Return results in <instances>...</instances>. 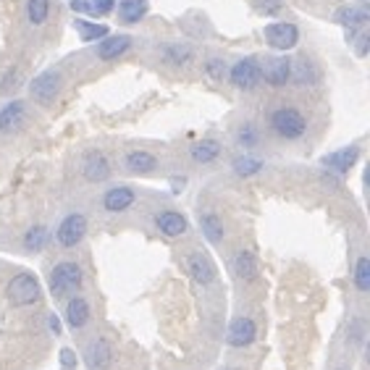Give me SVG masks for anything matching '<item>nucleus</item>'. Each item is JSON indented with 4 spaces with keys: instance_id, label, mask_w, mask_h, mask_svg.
Returning <instances> with one entry per match:
<instances>
[{
    "instance_id": "obj_38",
    "label": "nucleus",
    "mask_w": 370,
    "mask_h": 370,
    "mask_svg": "<svg viewBox=\"0 0 370 370\" xmlns=\"http://www.w3.org/2000/svg\"><path fill=\"white\" fill-rule=\"evenodd\" d=\"M89 3H92V11H95V13L108 16V13L116 9V3H119V0H89Z\"/></svg>"
},
{
    "instance_id": "obj_28",
    "label": "nucleus",
    "mask_w": 370,
    "mask_h": 370,
    "mask_svg": "<svg viewBox=\"0 0 370 370\" xmlns=\"http://www.w3.org/2000/svg\"><path fill=\"white\" fill-rule=\"evenodd\" d=\"M266 168V163L260 160L258 156H252V153H241L232 160V171L239 176V179H250V176H258L260 171Z\"/></svg>"
},
{
    "instance_id": "obj_5",
    "label": "nucleus",
    "mask_w": 370,
    "mask_h": 370,
    "mask_svg": "<svg viewBox=\"0 0 370 370\" xmlns=\"http://www.w3.org/2000/svg\"><path fill=\"white\" fill-rule=\"evenodd\" d=\"M229 82H232L234 89H239V92H252V89H258L263 85V79H260V60L255 55H244L234 63L232 69H229Z\"/></svg>"
},
{
    "instance_id": "obj_22",
    "label": "nucleus",
    "mask_w": 370,
    "mask_h": 370,
    "mask_svg": "<svg viewBox=\"0 0 370 370\" xmlns=\"http://www.w3.org/2000/svg\"><path fill=\"white\" fill-rule=\"evenodd\" d=\"M92 310H89V302L82 294H71V300L66 302V323L71 331H82L89 323Z\"/></svg>"
},
{
    "instance_id": "obj_6",
    "label": "nucleus",
    "mask_w": 370,
    "mask_h": 370,
    "mask_svg": "<svg viewBox=\"0 0 370 370\" xmlns=\"http://www.w3.org/2000/svg\"><path fill=\"white\" fill-rule=\"evenodd\" d=\"M260 79L268 87H286L292 85V58L289 55H266L260 60Z\"/></svg>"
},
{
    "instance_id": "obj_25",
    "label": "nucleus",
    "mask_w": 370,
    "mask_h": 370,
    "mask_svg": "<svg viewBox=\"0 0 370 370\" xmlns=\"http://www.w3.org/2000/svg\"><path fill=\"white\" fill-rule=\"evenodd\" d=\"M200 229H202V236H205L210 244H221L226 236L224 221H221V215L215 213V210L200 213Z\"/></svg>"
},
{
    "instance_id": "obj_12",
    "label": "nucleus",
    "mask_w": 370,
    "mask_h": 370,
    "mask_svg": "<svg viewBox=\"0 0 370 370\" xmlns=\"http://www.w3.org/2000/svg\"><path fill=\"white\" fill-rule=\"evenodd\" d=\"M158 55L163 60L165 66H173V69H187L195 60V48L190 43H181V40H171V43L158 45Z\"/></svg>"
},
{
    "instance_id": "obj_37",
    "label": "nucleus",
    "mask_w": 370,
    "mask_h": 370,
    "mask_svg": "<svg viewBox=\"0 0 370 370\" xmlns=\"http://www.w3.org/2000/svg\"><path fill=\"white\" fill-rule=\"evenodd\" d=\"M347 336H349V342H352V344H362V342H365V320L354 318L352 323H349Z\"/></svg>"
},
{
    "instance_id": "obj_41",
    "label": "nucleus",
    "mask_w": 370,
    "mask_h": 370,
    "mask_svg": "<svg viewBox=\"0 0 370 370\" xmlns=\"http://www.w3.org/2000/svg\"><path fill=\"white\" fill-rule=\"evenodd\" d=\"M48 320H50V331H53V334H55V336H58V334H60V323H58V318H55V315H50V318H48Z\"/></svg>"
},
{
    "instance_id": "obj_30",
    "label": "nucleus",
    "mask_w": 370,
    "mask_h": 370,
    "mask_svg": "<svg viewBox=\"0 0 370 370\" xmlns=\"http://www.w3.org/2000/svg\"><path fill=\"white\" fill-rule=\"evenodd\" d=\"M48 241H50V232L45 229V226H32V229H26L24 234V250L29 252H40L48 247Z\"/></svg>"
},
{
    "instance_id": "obj_26",
    "label": "nucleus",
    "mask_w": 370,
    "mask_h": 370,
    "mask_svg": "<svg viewBox=\"0 0 370 370\" xmlns=\"http://www.w3.org/2000/svg\"><path fill=\"white\" fill-rule=\"evenodd\" d=\"M260 126L255 121H241L236 131H234V142L244 150V153H252V150H258L260 147Z\"/></svg>"
},
{
    "instance_id": "obj_39",
    "label": "nucleus",
    "mask_w": 370,
    "mask_h": 370,
    "mask_svg": "<svg viewBox=\"0 0 370 370\" xmlns=\"http://www.w3.org/2000/svg\"><path fill=\"white\" fill-rule=\"evenodd\" d=\"M60 362H63V365H60L63 370H74V365H77V354L71 352V349H63V352H60Z\"/></svg>"
},
{
    "instance_id": "obj_19",
    "label": "nucleus",
    "mask_w": 370,
    "mask_h": 370,
    "mask_svg": "<svg viewBox=\"0 0 370 370\" xmlns=\"http://www.w3.org/2000/svg\"><path fill=\"white\" fill-rule=\"evenodd\" d=\"M292 82L297 87H315L320 82V69L318 63L308 55H300V58L292 60Z\"/></svg>"
},
{
    "instance_id": "obj_17",
    "label": "nucleus",
    "mask_w": 370,
    "mask_h": 370,
    "mask_svg": "<svg viewBox=\"0 0 370 370\" xmlns=\"http://www.w3.org/2000/svg\"><path fill=\"white\" fill-rule=\"evenodd\" d=\"M368 9H357V6H342V9L334 13V21L339 26H344L347 29V40H352L357 32H362L365 26H368Z\"/></svg>"
},
{
    "instance_id": "obj_3",
    "label": "nucleus",
    "mask_w": 370,
    "mask_h": 370,
    "mask_svg": "<svg viewBox=\"0 0 370 370\" xmlns=\"http://www.w3.org/2000/svg\"><path fill=\"white\" fill-rule=\"evenodd\" d=\"M6 297H9V302L13 308H29V305H37V302L43 300V286H40L35 273L21 271V273H16L9 281Z\"/></svg>"
},
{
    "instance_id": "obj_16",
    "label": "nucleus",
    "mask_w": 370,
    "mask_h": 370,
    "mask_svg": "<svg viewBox=\"0 0 370 370\" xmlns=\"http://www.w3.org/2000/svg\"><path fill=\"white\" fill-rule=\"evenodd\" d=\"M137 202V192L131 190L129 184H119V187H111V190L103 195V210L111 215L126 213L129 207H134Z\"/></svg>"
},
{
    "instance_id": "obj_40",
    "label": "nucleus",
    "mask_w": 370,
    "mask_h": 370,
    "mask_svg": "<svg viewBox=\"0 0 370 370\" xmlns=\"http://www.w3.org/2000/svg\"><path fill=\"white\" fill-rule=\"evenodd\" d=\"M71 9L77 11V13H89V11H92V3H89V0H71Z\"/></svg>"
},
{
    "instance_id": "obj_36",
    "label": "nucleus",
    "mask_w": 370,
    "mask_h": 370,
    "mask_svg": "<svg viewBox=\"0 0 370 370\" xmlns=\"http://www.w3.org/2000/svg\"><path fill=\"white\" fill-rule=\"evenodd\" d=\"M255 9H258L263 16H278L281 9H284V3H281V0H255Z\"/></svg>"
},
{
    "instance_id": "obj_9",
    "label": "nucleus",
    "mask_w": 370,
    "mask_h": 370,
    "mask_svg": "<svg viewBox=\"0 0 370 370\" xmlns=\"http://www.w3.org/2000/svg\"><path fill=\"white\" fill-rule=\"evenodd\" d=\"M82 176H85L89 184H103V181L111 179V160L105 153L100 150H87L85 156H82Z\"/></svg>"
},
{
    "instance_id": "obj_20",
    "label": "nucleus",
    "mask_w": 370,
    "mask_h": 370,
    "mask_svg": "<svg viewBox=\"0 0 370 370\" xmlns=\"http://www.w3.org/2000/svg\"><path fill=\"white\" fill-rule=\"evenodd\" d=\"M124 168L129 173H137V176H147V173H153L158 168V158L150 153V150H126V156H124Z\"/></svg>"
},
{
    "instance_id": "obj_33",
    "label": "nucleus",
    "mask_w": 370,
    "mask_h": 370,
    "mask_svg": "<svg viewBox=\"0 0 370 370\" xmlns=\"http://www.w3.org/2000/svg\"><path fill=\"white\" fill-rule=\"evenodd\" d=\"M202 69H205L207 79H213V82H224L226 74H229V66H226V60H224V58H218V55H213V58H207Z\"/></svg>"
},
{
    "instance_id": "obj_34",
    "label": "nucleus",
    "mask_w": 370,
    "mask_h": 370,
    "mask_svg": "<svg viewBox=\"0 0 370 370\" xmlns=\"http://www.w3.org/2000/svg\"><path fill=\"white\" fill-rule=\"evenodd\" d=\"M21 87V69L18 66H11L3 77H0V92H11V89H18Z\"/></svg>"
},
{
    "instance_id": "obj_32",
    "label": "nucleus",
    "mask_w": 370,
    "mask_h": 370,
    "mask_svg": "<svg viewBox=\"0 0 370 370\" xmlns=\"http://www.w3.org/2000/svg\"><path fill=\"white\" fill-rule=\"evenodd\" d=\"M352 281H354V289L360 294H368L370 292V260L365 255L357 258L354 263V273H352Z\"/></svg>"
},
{
    "instance_id": "obj_29",
    "label": "nucleus",
    "mask_w": 370,
    "mask_h": 370,
    "mask_svg": "<svg viewBox=\"0 0 370 370\" xmlns=\"http://www.w3.org/2000/svg\"><path fill=\"white\" fill-rule=\"evenodd\" d=\"M74 29L82 43H97L108 35V26L105 24H95V21H87V18H74Z\"/></svg>"
},
{
    "instance_id": "obj_35",
    "label": "nucleus",
    "mask_w": 370,
    "mask_h": 370,
    "mask_svg": "<svg viewBox=\"0 0 370 370\" xmlns=\"http://www.w3.org/2000/svg\"><path fill=\"white\" fill-rule=\"evenodd\" d=\"M349 43L354 45V55H357V58H365V55H368V50H370V35L365 32V29H362V32H357V35H354Z\"/></svg>"
},
{
    "instance_id": "obj_4",
    "label": "nucleus",
    "mask_w": 370,
    "mask_h": 370,
    "mask_svg": "<svg viewBox=\"0 0 370 370\" xmlns=\"http://www.w3.org/2000/svg\"><path fill=\"white\" fill-rule=\"evenodd\" d=\"M60 89H63V77H60L58 69L40 71V74L29 82V95H32V100H35L37 105H43V108H48V105H53L58 100Z\"/></svg>"
},
{
    "instance_id": "obj_18",
    "label": "nucleus",
    "mask_w": 370,
    "mask_h": 370,
    "mask_svg": "<svg viewBox=\"0 0 370 370\" xmlns=\"http://www.w3.org/2000/svg\"><path fill=\"white\" fill-rule=\"evenodd\" d=\"M85 362L89 370H105L111 368L113 362V344L105 339V336H97V339H92L89 344H87L85 349Z\"/></svg>"
},
{
    "instance_id": "obj_13",
    "label": "nucleus",
    "mask_w": 370,
    "mask_h": 370,
    "mask_svg": "<svg viewBox=\"0 0 370 370\" xmlns=\"http://www.w3.org/2000/svg\"><path fill=\"white\" fill-rule=\"evenodd\" d=\"M131 40L134 37L131 35H108L103 37V40H97L95 45V55L97 60H103V63H113V60H119L121 55H126L131 48Z\"/></svg>"
},
{
    "instance_id": "obj_2",
    "label": "nucleus",
    "mask_w": 370,
    "mask_h": 370,
    "mask_svg": "<svg viewBox=\"0 0 370 370\" xmlns=\"http://www.w3.org/2000/svg\"><path fill=\"white\" fill-rule=\"evenodd\" d=\"M85 281V271L74 260H63L50 271V294L55 300H66L71 294H77Z\"/></svg>"
},
{
    "instance_id": "obj_11",
    "label": "nucleus",
    "mask_w": 370,
    "mask_h": 370,
    "mask_svg": "<svg viewBox=\"0 0 370 370\" xmlns=\"http://www.w3.org/2000/svg\"><path fill=\"white\" fill-rule=\"evenodd\" d=\"M360 160V145H347L342 147V150H334V153H328L323 160H320V165L326 168L328 173H336L339 179L342 176H347V173L352 171V165Z\"/></svg>"
},
{
    "instance_id": "obj_1",
    "label": "nucleus",
    "mask_w": 370,
    "mask_h": 370,
    "mask_svg": "<svg viewBox=\"0 0 370 370\" xmlns=\"http://www.w3.org/2000/svg\"><path fill=\"white\" fill-rule=\"evenodd\" d=\"M308 116L297 105H276L268 113V129L281 142H300L308 134Z\"/></svg>"
},
{
    "instance_id": "obj_7",
    "label": "nucleus",
    "mask_w": 370,
    "mask_h": 370,
    "mask_svg": "<svg viewBox=\"0 0 370 370\" xmlns=\"http://www.w3.org/2000/svg\"><path fill=\"white\" fill-rule=\"evenodd\" d=\"M263 37L273 50L286 53L300 45V26L294 21H273V24H266Z\"/></svg>"
},
{
    "instance_id": "obj_21",
    "label": "nucleus",
    "mask_w": 370,
    "mask_h": 370,
    "mask_svg": "<svg viewBox=\"0 0 370 370\" xmlns=\"http://www.w3.org/2000/svg\"><path fill=\"white\" fill-rule=\"evenodd\" d=\"M26 124V105L21 100H11L0 111V134H13Z\"/></svg>"
},
{
    "instance_id": "obj_27",
    "label": "nucleus",
    "mask_w": 370,
    "mask_h": 370,
    "mask_svg": "<svg viewBox=\"0 0 370 370\" xmlns=\"http://www.w3.org/2000/svg\"><path fill=\"white\" fill-rule=\"evenodd\" d=\"M119 21L124 24H139L150 11V0H119Z\"/></svg>"
},
{
    "instance_id": "obj_14",
    "label": "nucleus",
    "mask_w": 370,
    "mask_h": 370,
    "mask_svg": "<svg viewBox=\"0 0 370 370\" xmlns=\"http://www.w3.org/2000/svg\"><path fill=\"white\" fill-rule=\"evenodd\" d=\"M156 229L168 239H179L184 234L190 232V221L187 215L173 210V207H165V210H158L156 213Z\"/></svg>"
},
{
    "instance_id": "obj_24",
    "label": "nucleus",
    "mask_w": 370,
    "mask_h": 370,
    "mask_svg": "<svg viewBox=\"0 0 370 370\" xmlns=\"http://www.w3.org/2000/svg\"><path fill=\"white\" fill-rule=\"evenodd\" d=\"M190 158L200 165L215 163V160L221 158V142L213 137L200 139V142H195V145L190 147Z\"/></svg>"
},
{
    "instance_id": "obj_10",
    "label": "nucleus",
    "mask_w": 370,
    "mask_h": 370,
    "mask_svg": "<svg viewBox=\"0 0 370 370\" xmlns=\"http://www.w3.org/2000/svg\"><path fill=\"white\" fill-rule=\"evenodd\" d=\"M187 271H190V276L195 278V284L200 286H213L215 278H218V268H215V263L210 260V255L202 250H195L187 255Z\"/></svg>"
},
{
    "instance_id": "obj_23",
    "label": "nucleus",
    "mask_w": 370,
    "mask_h": 370,
    "mask_svg": "<svg viewBox=\"0 0 370 370\" xmlns=\"http://www.w3.org/2000/svg\"><path fill=\"white\" fill-rule=\"evenodd\" d=\"M232 271L234 276L239 278V281H244V284H250V281H255L260 273V266H258V258H255V252L252 250H239L236 255H234L232 260Z\"/></svg>"
},
{
    "instance_id": "obj_8",
    "label": "nucleus",
    "mask_w": 370,
    "mask_h": 370,
    "mask_svg": "<svg viewBox=\"0 0 370 370\" xmlns=\"http://www.w3.org/2000/svg\"><path fill=\"white\" fill-rule=\"evenodd\" d=\"M87 215L85 213H69L63 215V221L55 229V241H58L63 250H71L82 244V239L87 236Z\"/></svg>"
},
{
    "instance_id": "obj_31",
    "label": "nucleus",
    "mask_w": 370,
    "mask_h": 370,
    "mask_svg": "<svg viewBox=\"0 0 370 370\" xmlns=\"http://www.w3.org/2000/svg\"><path fill=\"white\" fill-rule=\"evenodd\" d=\"M50 16V0H26V21L32 26H43Z\"/></svg>"
},
{
    "instance_id": "obj_15",
    "label": "nucleus",
    "mask_w": 370,
    "mask_h": 370,
    "mask_svg": "<svg viewBox=\"0 0 370 370\" xmlns=\"http://www.w3.org/2000/svg\"><path fill=\"white\" fill-rule=\"evenodd\" d=\"M255 339H258V326H255V320L247 318V315H239V318L232 320L229 334H226L229 347H234V349H244V347L255 344Z\"/></svg>"
}]
</instances>
